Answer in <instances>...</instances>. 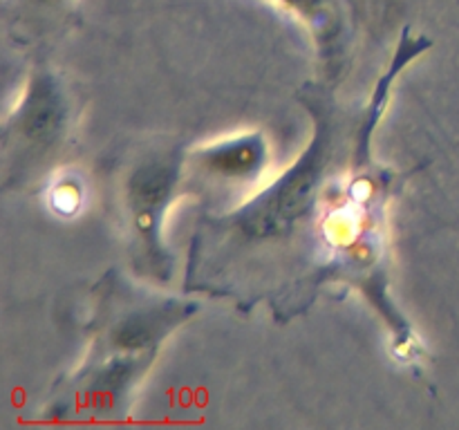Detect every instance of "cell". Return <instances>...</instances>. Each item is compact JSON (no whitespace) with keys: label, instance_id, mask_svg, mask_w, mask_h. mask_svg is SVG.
<instances>
[{"label":"cell","instance_id":"cell-1","mask_svg":"<svg viewBox=\"0 0 459 430\" xmlns=\"http://www.w3.org/2000/svg\"><path fill=\"white\" fill-rule=\"evenodd\" d=\"M305 106L314 116V134L309 148L281 179L264 188L258 197L222 219L220 227L245 242H269L290 236L296 224L312 213L323 193L327 170L336 150L334 103L323 92H305Z\"/></svg>","mask_w":459,"mask_h":430},{"label":"cell","instance_id":"cell-2","mask_svg":"<svg viewBox=\"0 0 459 430\" xmlns=\"http://www.w3.org/2000/svg\"><path fill=\"white\" fill-rule=\"evenodd\" d=\"M178 152H161L134 166L126 179V213L134 262L148 276L169 280L173 258L164 245V218L179 184Z\"/></svg>","mask_w":459,"mask_h":430},{"label":"cell","instance_id":"cell-3","mask_svg":"<svg viewBox=\"0 0 459 430\" xmlns=\"http://www.w3.org/2000/svg\"><path fill=\"white\" fill-rule=\"evenodd\" d=\"M70 121V103L58 81L48 72L34 74L21 103L7 124V134L22 152L36 157L49 150L63 137Z\"/></svg>","mask_w":459,"mask_h":430},{"label":"cell","instance_id":"cell-4","mask_svg":"<svg viewBox=\"0 0 459 430\" xmlns=\"http://www.w3.org/2000/svg\"><path fill=\"white\" fill-rule=\"evenodd\" d=\"M272 3L281 4L303 22L330 74H339L343 70L354 31L350 0H272Z\"/></svg>","mask_w":459,"mask_h":430},{"label":"cell","instance_id":"cell-5","mask_svg":"<svg viewBox=\"0 0 459 430\" xmlns=\"http://www.w3.org/2000/svg\"><path fill=\"white\" fill-rule=\"evenodd\" d=\"M269 148L260 133H245L200 148L195 159L202 168L224 182H249L263 173Z\"/></svg>","mask_w":459,"mask_h":430},{"label":"cell","instance_id":"cell-6","mask_svg":"<svg viewBox=\"0 0 459 430\" xmlns=\"http://www.w3.org/2000/svg\"><path fill=\"white\" fill-rule=\"evenodd\" d=\"M43 200L49 213L56 218H79L88 206V182L76 168H61L45 184Z\"/></svg>","mask_w":459,"mask_h":430},{"label":"cell","instance_id":"cell-7","mask_svg":"<svg viewBox=\"0 0 459 430\" xmlns=\"http://www.w3.org/2000/svg\"><path fill=\"white\" fill-rule=\"evenodd\" d=\"M25 3L36 4V7H61L67 0H25Z\"/></svg>","mask_w":459,"mask_h":430}]
</instances>
